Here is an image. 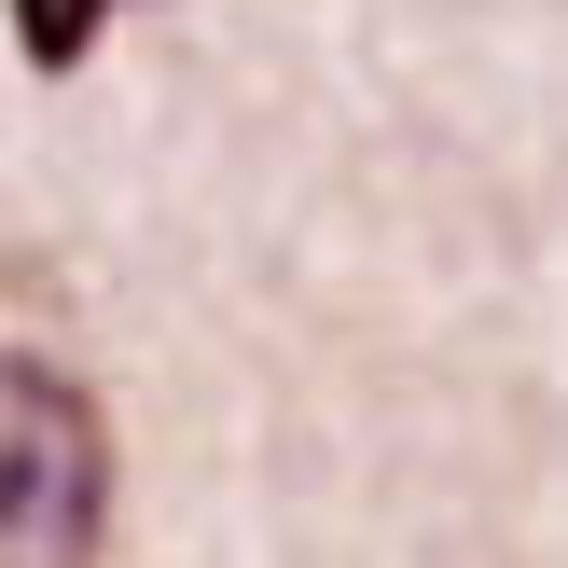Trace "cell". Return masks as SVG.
<instances>
[{"label": "cell", "instance_id": "obj_1", "mask_svg": "<svg viewBox=\"0 0 568 568\" xmlns=\"http://www.w3.org/2000/svg\"><path fill=\"white\" fill-rule=\"evenodd\" d=\"M0 416H14V458H0V527H14L28 568H83L111 514V416L83 403L55 361H14L0 375Z\"/></svg>", "mask_w": 568, "mask_h": 568}, {"label": "cell", "instance_id": "obj_2", "mask_svg": "<svg viewBox=\"0 0 568 568\" xmlns=\"http://www.w3.org/2000/svg\"><path fill=\"white\" fill-rule=\"evenodd\" d=\"M111 28V0H14V42H28V70H70L83 42Z\"/></svg>", "mask_w": 568, "mask_h": 568}]
</instances>
